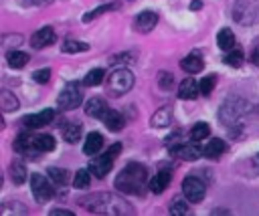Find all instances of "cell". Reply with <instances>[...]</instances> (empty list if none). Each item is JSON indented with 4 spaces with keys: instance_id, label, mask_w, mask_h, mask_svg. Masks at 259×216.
<instances>
[{
    "instance_id": "23",
    "label": "cell",
    "mask_w": 259,
    "mask_h": 216,
    "mask_svg": "<svg viewBox=\"0 0 259 216\" xmlns=\"http://www.w3.org/2000/svg\"><path fill=\"white\" fill-rule=\"evenodd\" d=\"M217 44H219V48L225 50V52H229L231 48H235V34H233V30H229V28L219 30V34H217Z\"/></svg>"
},
{
    "instance_id": "22",
    "label": "cell",
    "mask_w": 259,
    "mask_h": 216,
    "mask_svg": "<svg viewBox=\"0 0 259 216\" xmlns=\"http://www.w3.org/2000/svg\"><path fill=\"white\" fill-rule=\"evenodd\" d=\"M8 174H10V178H12V182H14L16 186L24 184V182H26V178H28L24 164H22V161H16V159L10 164V168H8Z\"/></svg>"
},
{
    "instance_id": "21",
    "label": "cell",
    "mask_w": 259,
    "mask_h": 216,
    "mask_svg": "<svg viewBox=\"0 0 259 216\" xmlns=\"http://www.w3.org/2000/svg\"><path fill=\"white\" fill-rule=\"evenodd\" d=\"M182 69L186 71V73H190V75H196V73H200L202 71V67H204V63H202V59H200V55H188V57H184L182 59Z\"/></svg>"
},
{
    "instance_id": "16",
    "label": "cell",
    "mask_w": 259,
    "mask_h": 216,
    "mask_svg": "<svg viewBox=\"0 0 259 216\" xmlns=\"http://www.w3.org/2000/svg\"><path fill=\"white\" fill-rule=\"evenodd\" d=\"M225 149H227V143H225L223 139H219V137H212V139L202 147V155L208 157V159H217V157L223 155Z\"/></svg>"
},
{
    "instance_id": "40",
    "label": "cell",
    "mask_w": 259,
    "mask_h": 216,
    "mask_svg": "<svg viewBox=\"0 0 259 216\" xmlns=\"http://www.w3.org/2000/svg\"><path fill=\"white\" fill-rule=\"evenodd\" d=\"M73 216V212H69V210H61V208H57V210H51V216Z\"/></svg>"
},
{
    "instance_id": "24",
    "label": "cell",
    "mask_w": 259,
    "mask_h": 216,
    "mask_svg": "<svg viewBox=\"0 0 259 216\" xmlns=\"http://www.w3.org/2000/svg\"><path fill=\"white\" fill-rule=\"evenodd\" d=\"M81 135H83V127L79 123H67L63 127V139L67 143H77L81 139Z\"/></svg>"
},
{
    "instance_id": "35",
    "label": "cell",
    "mask_w": 259,
    "mask_h": 216,
    "mask_svg": "<svg viewBox=\"0 0 259 216\" xmlns=\"http://www.w3.org/2000/svg\"><path fill=\"white\" fill-rule=\"evenodd\" d=\"M214 85H217V77H214V75L204 77V79L200 81V95H210L212 89H214Z\"/></svg>"
},
{
    "instance_id": "37",
    "label": "cell",
    "mask_w": 259,
    "mask_h": 216,
    "mask_svg": "<svg viewBox=\"0 0 259 216\" xmlns=\"http://www.w3.org/2000/svg\"><path fill=\"white\" fill-rule=\"evenodd\" d=\"M32 79H34L36 83L45 85V83H49V79H51V71H49V69H38V71L32 73Z\"/></svg>"
},
{
    "instance_id": "3",
    "label": "cell",
    "mask_w": 259,
    "mask_h": 216,
    "mask_svg": "<svg viewBox=\"0 0 259 216\" xmlns=\"http://www.w3.org/2000/svg\"><path fill=\"white\" fill-rule=\"evenodd\" d=\"M134 81H136V77L130 69H115L105 81V91L113 97H121V95L130 93V89L134 87Z\"/></svg>"
},
{
    "instance_id": "30",
    "label": "cell",
    "mask_w": 259,
    "mask_h": 216,
    "mask_svg": "<svg viewBox=\"0 0 259 216\" xmlns=\"http://www.w3.org/2000/svg\"><path fill=\"white\" fill-rule=\"evenodd\" d=\"M208 133H210V127H208L204 121L194 123V127L190 129V137H192V141H200V139L208 137Z\"/></svg>"
},
{
    "instance_id": "33",
    "label": "cell",
    "mask_w": 259,
    "mask_h": 216,
    "mask_svg": "<svg viewBox=\"0 0 259 216\" xmlns=\"http://www.w3.org/2000/svg\"><path fill=\"white\" fill-rule=\"evenodd\" d=\"M87 48H89L87 42H77V40H65L63 42V52H69V55H73V52H85Z\"/></svg>"
},
{
    "instance_id": "36",
    "label": "cell",
    "mask_w": 259,
    "mask_h": 216,
    "mask_svg": "<svg viewBox=\"0 0 259 216\" xmlns=\"http://www.w3.org/2000/svg\"><path fill=\"white\" fill-rule=\"evenodd\" d=\"M115 6L113 4H105V6H99V8H95V10H91V12H87L85 16H83V20L85 22H91L93 18H97L99 14H103V12H109V10H113Z\"/></svg>"
},
{
    "instance_id": "43",
    "label": "cell",
    "mask_w": 259,
    "mask_h": 216,
    "mask_svg": "<svg viewBox=\"0 0 259 216\" xmlns=\"http://www.w3.org/2000/svg\"><path fill=\"white\" fill-rule=\"evenodd\" d=\"M32 2H34V4H38V6H45V4H49L51 0H32Z\"/></svg>"
},
{
    "instance_id": "32",
    "label": "cell",
    "mask_w": 259,
    "mask_h": 216,
    "mask_svg": "<svg viewBox=\"0 0 259 216\" xmlns=\"http://www.w3.org/2000/svg\"><path fill=\"white\" fill-rule=\"evenodd\" d=\"M89 182H91V172H89V170H79V172L73 176V186H75L77 190L87 188Z\"/></svg>"
},
{
    "instance_id": "34",
    "label": "cell",
    "mask_w": 259,
    "mask_h": 216,
    "mask_svg": "<svg viewBox=\"0 0 259 216\" xmlns=\"http://www.w3.org/2000/svg\"><path fill=\"white\" fill-rule=\"evenodd\" d=\"M225 61H227V65H231V67H241L243 65V61H245V57H243V50H239V48H231L229 52H227V57H225Z\"/></svg>"
},
{
    "instance_id": "1",
    "label": "cell",
    "mask_w": 259,
    "mask_h": 216,
    "mask_svg": "<svg viewBox=\"0 0 259 216\" xmlns=\"http://www.w3.org/2000/svg\"><path fill=\"white\" fill-rule=\"evenodd\" d=\"M79 204L93 214H132V206L123 198L107 194V192L89 194L85 198H79Z\"/></svg>"
},
{
    "instance_id": "9",
    "label": "cell",
    "mask_w": 259,
    "mask_h": 216,
    "mask_svg": "<svg viewBox=\"0 0 259 216\" xmlns=\"http://www.w3.org/2000/svg\"><path fill=\"white\" fill-rule=\"evenodd\" d=\"M55 117V111L53 109H42L40 113H32V115H26L22 117V125L26 129H38V127H45L53 121Z\"/></svg>"
},
{
    "instance_id": "39",
    "label": "cell",
    "mask_w": 259,
    "mask_h": 216,
    "mask_svg": "<svg viewBox=\"0 0 259 216\" xmlns=\"http://www.w3.org/2000/svg\"><path fill=\"white\" fill-rule=\"evenodd\" d=\"M132 61H136V52H123L111 59V63H125V65H130Z\"/></svg>"
},
{
    "instance_id": "31",
    "label": "cell",
    "mask_w": 259,
    "mask_h": 216,
    "mask_svg": "<svg viewBox=\"0 0 259 216\" xmlns=\"http://www.w3.org/2000/svg\"><path fill=\"white\" fill-rule=\"evenodd\" d=\"M49 178L55 182V184H61V186H65L67 182H69V172L67 170H63V168H49Z\"/></svg>"
},
{
    "instance_id": "12",
    "label": "cell",
    "mask_w": 259,
    "mask_h": 216,
    "mask_svg": "<svg viewBox=\"0 0 259 216\" xmlns=\"http://www.w3.org/2000/svg\"><path fill=\"white\" fill-rule=\"evenodd\" d=\"M14 151H18L22 155H34V153H38V149L34 145V137L30 133H20L16 137V141H14Z\"/></svg>"
},
{
    "instance_id": "26",
    "label": "cell",
    "mask_w": 259,
    "mask_h": 216,
    "mask_svg": "<svg viewBox=\"0 0 259 216\" xmlns=\"http://www.w3.org/2000/svg\"><path fill=\"white\" fill-rule=\"evenodd\" d=\"M28 55L26 52H22V50H10L8 55H6V61H8V65L12 67V69H22L24 65H28Z\"/></svg>"
},
{
    "instance_id": "17",
    "label": "cell",
    "mask_w": 259,
    "mask_h": 216,
    "mask_svg": "<svg viewBox=\"0 0 259 216\" xmlns=\"http://www.w3.org/2000/svg\"><path fill=\"white\" fill-rule=\"evenodd\" d=\"M103 123H105V127L111 129V131H121L123 125H125V119H123V115H121L119 111L107 109V113H105V117H103Z\"/></svg>"
},
{
    "instance_id": "5",
    "label": "cell",
    "mask_w": 259,
    "mask_h": 216,
    "mask_svg": "<svg viewBox=\"0 0 259 216\" xmlns=\"http://www.w3.org/2000/svg\"><path fill=\"white\" fill-rule=\"evenodd\" d=\"M182 194L186 196L188 202L198 204V202H202V198H204V194H206V186L202 184L200 178H196V176H186L184 182H182Z\"/></svg>"
},
{
    "instance_id": "13",
    "label": "cell",
    "mask_w": 259,
    "mask_h": 216,
    "mask_svg": "<svg viewBox=\"0 0 259 216\" xmlns=\"http://www.w3.org/2000/svg\"><path fill=\"white\" fill-rule=\"evenodd\" d=\"M172 153L176 157L184 159V161H194V159H198L202 155V149L198 145H194V143H182L178 147H172Z\"/></svg>"
},
{
    "instance_id": "2",
    "label": "cell",
    "mask_w": 259,
    "mask_h": 216,
    "mask_svg": "<svg viewBox=\"0 0 259 216\" xmlns=\"http://www.w3.org/2000/svg\"><path fill=\"white\" fill-rule=\"evenodd\" d=\"M146 178H148V170L138 161H130L117 174L115 188L119 192H123V194H138L140 196L146 190V186L150 184V180H146Z\"/></svg>"
},
{
    "instance_id": "7",
    "label": "cell",
    "mask_w": 259,
    "mask_h": 216,
    "mask_svg": "<svg viewBox=\"0 0 259 216\" xmlns=\"http://www.w3.org/2000/svg\"><path fill=\"white\" fill-rule=\"evenodd\" d=\"M30 190H32V196H34V200L38 204L49 202L53 198V194H55L53 192V186L49 184V180L42 178L40 174H32L30 176Z\"/></svg>"
},
{
    "instance_id": "42",
    "label": "cell",
    "mask_w": 259,
    "mask_h": 216,
    "mask_svg": "<svg viewBox=\"0 0 259 216\" xmlns=\"http://www.w3.org/2000/svg\"><path fill=\"white\" fill-rule=\"evenodd\" d=\"M253 63L259 65V48H255V52H253Z\"/></svg>"
},
{
    "instance_id": "38",
    "label": "cell",
    "mask_w": 259,
    "mask_h": 216,
    "mask_svg": "<svg viewBox=\"0 0 259 216\" xmlns=\"http://www.w3.org/2000/svg\"><path fill=\"white\" fill-rule=\"evenodd\" d=\"M172 81H174V77H172V75H170V73H166V71H164V73H160V75H158V85H160V87H162V89H170V87H172V85H174V83H172Z\"/></svg>"
},
{
    "instance_id": "20",
    "label": "cell",
    "mask_w": 259,
    "mask_h": 216,
    "mask_svg": "<svg viewBox=\"0 0 259 216\" xmlns=\"http://www.w3.org/2000/svg\"><path fill=\"white\" fill-rule=\"evenodd\" d=\"M170 121H172V107L170 105L160 107L152 115V127H166V125H170Z\"/></svg>"
},
{
    "instance_id": "15",
    "label": "cell",
    "mask_w": 259,
    "mask_h": 216,
    "mask_svg": "<svg viewBox=\"0 0 259 216\" xmlns=\"http://www.w3.org/2000/svg\"><path fill=\"white\" fill-rule=\"evenodd\" d=\"M85 113H87L89 117L103 119L105 113H107V103H105L101 97H91V99L85 103Z\"/></svg>"
},
{
    "instance_id": "29",
    "label": "cell",
    "mask_w": 259,
    "mask_h": 216,
    "mask_svg": "<svg viewBox=\"0 0 259 216\" xmlns=\"http://www.w3.org/2000/svg\"><path fill=\"white\" fill-rule=\"evenodd\" d=\"M168 210H170V214H172V216H184V214L188 212V204H186V196H184V198H174V200L170 202V206H168Z\"/></svg>"
},
{
    "instance_id": "28",
    "label": "cell",
    "mask_w": 259,
    "mask_h": 216,
    "mask_svg": "<svg viewBox=\"0 0 259 216\" xmlns=\"http://www.w3.org/2000/svg\"><path fill=\"white\" fill-rule=\"evenodd\" d=\"M103 69H91L85 77H83V85L85 87H95V85H99V83H103Z\"/></svg>"
},
{
    "instance_id": "10",
    "label": "cell",
    "mask_w": 259,
    "mask_h": 216,
    "mask_svg": "<svg viewBox=\"0 0 259 216\" xmlns=\"http://www.w3.org/2000/svg\"><path fill=\"white\" fill-rule=\"evenodd\" d=\"M156 22H158V14L152 12V10H146V12H140V14L136 16V20H134V28H136L138 32L146 34V32H150V30L156 26Z\"/></svg>"
},
{
    "instance_id": "27",
    "label": "cell",
    "mask_w": 259,
    "mask_h": 216,
    "mask_svg": "<svg viewBox=\"0 0 259 216\" xmlns=\"http://www.w3.org/2000/svg\"><path fill=\"white\" fill-rule=\"evenodd\" d=\"M34 145H36L38 151H53L55 149V137L49 135V133L34 135Z\"/></svg>"
},
{
    "instance_id": "25",
    "label": "cell",
    "mask_w": 259,
    "mask_h": 216,
    "mask_svg": "<svg viewBox=\"0 0 259 216\" xmlns=\"http://www.w3.org/2000/svg\"><path fill=\"white\" fill-rule=\"evenodd\" d=\"M18 105H20V103H18V99H16L10 91H6V89H4V91L0 93V109H2L4 113L16 111V109H18Z\"/></svg>"
},
{
    "instance_id": "19",
    "label": "cell",
    "mask_w": 259,
    "mask_h": 216,
    "mask_svg": "<svg viewBox=\"0 0 259 216\" xmlns=\"http://www.w3.org/2000/svg\"><path fill=\"white\" fill-rule=\"evenodd\" d=\"M168 186H170V172H158L154 178H150V184H148V188L154 194H162Z\"/></svg>"
},
{
    "instance_id": "41",
    "label": "cell",
    "mask_w": 259,
    "mask_h": 216,
    "mask_svg": "<svg viewBox=\"0 0 259 216\" xmlns=\"http://www.w3.org/2000/svg\"><path fill=\"white\" fill-rule=\"evenodd\" d=\"M188 8H190V10H200V8H202V2H200V0H192Z\"/></svg>"
},
{
    "instance_id": "8",
    "label": "cell",
    "mask_w": 259,
    "mask_h": 216,
    "mask_svg": "<svg viewBox=\"0 0 259 216\" xmlns=\"http://www.w3.org/2000/svg\"><path fill=\"white\" fill-rule=\"evenodd\" d=\"M251 16V22H255L259 18V0H239L237 6H235V20L237 22H245L249 24V18Z\"/></svg>"
},
{
    "instance_id": "4",
    "label": "cell",
    "mask_w": 259,
    "mask_h": 216,
    "mask_svg": "<svg viewBox=\"0 0 259 216\" xmlns=\"http://www.w3.org/2000/svg\"><path fill=\"white\" fill-rule=\"evenodd\" d=\"M119 151H121V143H113V145L109 147L107 153L97 155L93 161H89V172H91L95 178H103V176H107V174L111 172V168H113V159L119 155Z\"/></svg>"
},
{
    "instance_id": "6",
    "label": "cell",
    "mask_w": 259,
    "mask_h": 216,
    "mask_svg": "<svg viewBox=\"0 0 259 216\" xmlns=\"http://www.w3.org/2000/svg\"><path fill=\"white\" fill-rule=\"evenodd\" d=\"M81 89H79V85L77 83H69V85H65V89L61 91V95H59V99H57V103H59V109H63V111H71V109H75V107H79L81 105Z\"/></svg>"
},
{
    "instance_id": "18",
    "label": "cell",
    "mask_w": 259,
    "mask_h": 216,
    "mask_svg": "<svg viewBox=\"0 0 259 216\" xmlns=\"http://www.w3.org/2000/svg\"><path fill=\"white\" fill-rule=\"evenodd\" d=\"M101 147H103V135H101V133H97V131L89 133V135H87V139H85L83 151H85L87 155H95V153H99V151H101Z\"/></svg>"
},
{
    "instance_id": "14",
    "label": "cell",
    "mask_w": 259,
    "mask_h": 216,
    "mask_svg": "<svg viewBox=\"0 0 259 216\" xmlns=\"http://www.w3.org/2000/svg\"><path fill=\"white\" fill-rule=\"evenodd\" d=\"M198 93H200V81H194L192 77L180 81V85H178V97L180 99H196Z\"/></svg>"
},
{
    "instance_id": "11",
    "label": "cell",
    "mask_w": 259,
    "mask_h": 216,
    "mask_svg": "<svg viewBox=\"0 0 259 216\" xmlns=\"http://www.w3.org/2000/svg\"><path fill=\"white\" fill-rule=\"evenodd\" d=\"M55 30L51 28V26H42V28H38L32 36H30V44H32V48H42V46H49V44H53L55 42Z\"/></svg>"
}]
</instances>
